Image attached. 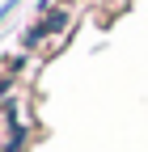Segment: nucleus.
<instances>
[{"mask_svg":"<svg viewBox=\"0 0 148 152\" xmlns=\"http://www.w3.org/2000/svg\"><path fill=\"white\" fill-rule=\"evenodd\" d=\"M13 4H17V0H9V4H0V21H4V17L13 13Z\"/></svg>","mask_w":148,"mask_h":152,"instance_id":"2","label":"nucleus"},{"mask_svg":"<svg viewBox=\"0 0 148 152\" xmlns=\"http://www.w3.org/2000/svg\"><path fill=\"white\" fill-rule=\"evenodd\" d=\"M64 26H68V13H47L42 21H38V26H30V30L21 34V47H38L42 38H47V34H59Z\"/></svg>","mask_w":148,"mask_h":152,"instance_id":"1","label":"nucleus"}]
</instances>
